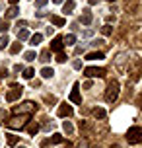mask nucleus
Returning <instances> with one entry per match:
<instances>
[{"label": "nucleus", "mask_w": 142, "mask_h": 148, "mask_svg": "<svg viewBox=\"0 0 142 148\" xmlns=\"http://www.w3.org/2000/svg\"><path fill=\"white\" fill-rule=\"evenodd\" d=\"M117 97H119V82L113 80V82H109V86L105 90V101L107 103H113Z\"/></svg>", "instance_id": "f257e3e1"}, {"label": "nucleus", "mask_w": 142, "mask_h": 148, "mask_svg": "<svg viewBox=\"0 0 142 148\" xmlns=\"http://www.w3.org/2000/svg\"><path fill=\"white\" fill-rule=\"evenodd\" d=\"M128 144H140L142 142V127H130L127 131Z\"/></svg>", "instance_id": "f03ea898"}, {"label": "nucleus", "mask_w": 142, "mask_h": 148, "mask_svg": "<svg viewBox=\"0 0 142 148\" xmlns=\"http://www.w3.org/2000/svg\"><path fill=\"white\" fill-rule=\"evenodd\" d=\"M27 121H29V115H16V117H12L10 121H6V125L10 127V129H23Z\"/></svg>", "instance_id": "7ed1b4c3"}, {"label": "nucleus", "mask_w": 142, "mask_h": 148, "mask_svg": "<svg viewBox=\"0 0 142 148\" xmlns=\"http://www.w3.org/2000/svg\"><path fill=\"white\" fill-rule=\"evenodd\" d=\"M37 109V105L33 103V101H23V103H20V105H16L14 107V115H23V113H33V111Z\"/></svg>", "instance_id": "20e7f679"}, {"label": "nucleus", "mask_w": 142, "mask_h": 148, "mask_svg": "<svg viewBox=\"0 0 142 148\" xmlns=\"http://www.w3.org/2000/svg\"><path fill=\"white\" fill-rule=\"evenodd\" d=\"M84 74L88 78H103L105 76V68H97V66H88L84 70Z\"/></svg>", "instance_id": "39448f33"}, {"label": "nucleus", "mask_w": 142, "mask_h": 148, "mask_svg": "<svg viewBox=\"0 0 142 148\" xmlns=\"http://www.w3.org/2000/svg\"><path fill=\"white\" fill-rule=\"evenodd\" d=\"M22 92H23L22 86H16V84H14L12 90L6 94V99H8V101H16V99H20V97H22Z\"/></svg>", "instance_id": "423d86ee"}, {"label": "nucleus", "mask_w": 142, "mask_h": 148, "mask_svg": "<svg viewBox=\"0 0 142 148\" xmlns=\"http://www.w3.org/2000/svg\"><path fill=\"white\" fill-rule=\"evenodd\" d=\"M78 90H80V84H78V82H74V86H72V92H70V101H72V103H82V96H80V92H78Z\"/></svg>", "instance_id": "0eeeda50"}, {"label": "nucleus", "mask_w": 142, "mask_h": 148, "mask_svg": "<svg viewBox=\"0 0 142 148\" xmlns=\"http://www.w3.org/2000/svg\"><path fill=\"white\" fill-rule=\"evenodd\" d=\"M57 113H59V117H70V115H72V105H68L66 101H64V103L59 105Z\"/></svg>", "instance_id": "6e6552de"}, {"label": "nucleus", "mask_w": 142, "mask_h": 148, "mask_svg": "<svg viewBox=\"0 0 142 148\" xmlns=\"http://www.w3.org/2000/svg\"><path fill=\"white\" fill-rule=\"evenodd\" d=\"M62 47H64L62 37H55V39L51 41V51L53 53H62Z\"/></svg>", "instance_id": "1a4fd4ad"}, {"label": "nucleus", "mask_w": 142, "mask_h": 148, "mask_svg": "<svg viewBox=\"0 0 142 148\" xmlns=\"http://www.w3.org/2000/svg\"><path fill=\"white\" fill-rule=\"evenodd\" d=\"M91 20H94V16H91V12L86 8V10H84V14H82V18H80V22H82L84 25H90Z\"/></svg>", "instance_id": "9d476101"}, {"label": "nucleus", "mask_w": 142, "mask_h": 148, "mask_svg": "<svg viewBox=\"0 0 142 148\" xmlns=\"http://www.w3.org/2000/svg\"><path fill=\"white\" fill-rule=\"evenodd\" d=\"M74 8H76V2L74 0H68V2H64V6H62V12L64 14H72Z\"/></svg>", "instance_id": "9b49d317"}, {"label": "nucleus", "mask_w": 142, "mask_h": 148, "mask_svg": "<svg viewBox=\"0 0 142 148\" xmlns=\"http://www.w3.org/2000/svg\"><path fill=\"white\" fill-rule=\"evenodd\" d=\"M51 23L57 25V27H62V25H64V18H60V16H51Z\"/></svg>", "instance_id": "f8f14e48"}, {"label": "nucleus", "mask_w": 142, "mask_h": 148, "mask_svg": "<svg viewBox=\"0 0 142 148\" xmlns=\"http://www.w3.org/2000/svg\"><path fill=\"white\" fill-rule=\"evenodd\" d=\"M29 39V31L27 29H18V41H27Z\"/></svg>", "instance_id": "ddd939ff"}, {"label": "nucleus", "mask_w": 142, "mask_h": 148, "mask_svg": "<svg viewBox=\"0 0 142 148\" xmlns=\"http://www.w3.org/2000/svg\"><path fill=\"white\" fill-rule=\"evenodd\" d=\"M6 140L10 146H16L18 142H20V136H16V134H6Z\"/></svg>", "instance_id": "4468645a"}, {"label": "nucleus", "mask_w": 142, "mask_h": 148, "mask_svg": "<svg viewBox=\"0 0 142 148\" xmlns=\"http://www.w3.org/2000/svg\"><path fill=\"white\" fill-rule=\"evenodd\" d=\"M101 59H105L103 53H90V55L86 57V60H101Z\"/></svg>", "instance_id": "2eb2a0df"}, {"label": "nucleus", "mask_w": 142, "mask_h": 148, "mask_svg": "<svg viewBox=\"0 0 142 148\" xmlns=\"http://www.w3.org/2000/svg\"><path fill=\"white\" fill-rule=\"evenodd\" d=\"M37 131H39V125L35 123V121H31L29 127H27V133H29L31 136H33V134H37Z\"/></svg>", "instance_id": "dca6fc26"}, {"label": "nucleus", "mask_w": 142, "mask_h": 148, "mask_svg": "<svg viewBox=\"0 0 142 148\" xmlns=\"http://www.w3.org/2000/svg\"><path fill=\"white\" fill-rule=\"evenodd\" d=\"M18 14H20V10H18V6H10V10L6 12V18L10 20V18H16Z\"/></svg>", "instance_id": "f3484780"}, {"label": "nucleus", "mask_w": 142, "mask_h": 148, "mask_svg": "<svg viewBox=\"0 0 142 148\" xmlns=\"http://www.w3.org/2000/svg\"><path fill=\"white\" fill-rule=\"evenodd\" d=\"M62 43H66V45H74V43H76V35H72V33L64 35V37H62Z\"/></svg>", "instance_id": "a211bd4d"}, {"label": "nucleus", "mask_w": 142, "mask_h": 148, "mask_svg": "<svg viewBox=\"0 0 142 148\" xmlns=\"http://www.w3.org/2000/svg\"><path fill=\"white\" fill-rule=\"evenodd\" d=\"M41 39H43V35H41V33H35V35H31V37H29V41H31V45H33V47L41 43Z\"/></svg>", "instance_id": "6ab92c4d"}, {"label": "nucleus", "mask_w": 142, "mask_h": 148, "mask_svg": "<svg viewBox=\"0 0 142 148\" xmlns=\"http://www.w3.org/2000/svg\"><path fill=\"white\" fill-rule=\"evenodd\" d=\"M53 74H55V70L49 68V66H45L43 70H41V76H43V78H53Z\"/></svg>", "instance_id": "aec40b11"}, {"label": "nucleus", "mask_w": 142, "mask_h": 148, "mask_svg": "<svg viewBox=\"0 0 142 148\" xmlns=\"http://www.w3.org/2000/svg\"><path fill=\"white\" fill-rule=\"evenodd\" d=\"M33 76H35V70H33V68H25V70H23V78H25V80H31Z\"/></svg>", "instance_id": "412c9836"}, {"label": "nucleus", "mask_w": 142, "mask_h": 148, "mask_svg": "<svg viewBox=\"0 0 142 148\" xmlns=\"http://www.w3.org/2000/svg\"><path fill=\"white\" fill-rule=\"evenodd\" d=\"M94 117H96V119H103V117H105V109H101V107H96V109H94Z\"/></svg>", "instance_id": "4be33fe9"}, {"label": "nucleus", "mask_w": 142, "mask_h": 148, "mask_svg": "<svg viewBox=\"0 0 142 148\" xmlns=\"http://www.w3.org/2000/svg\"><path fill=\"white\" fill-rule=\"evenodd\" d=\"M62 129H64V133H66V134H72V133H74V127L70 125L68 121H64V123H62Z\"/></svg>", "instance_id": "5701e85b"}, {"label": "nucleus", "mask_w": 142, "mask_h": 148, "mask_svg": "<svg viewBox=\"0 0 142 148\" xmlns=\"http://www.w3.org/2000/svg\"><path fill=\"white\" fill-rule=\"evenodd\" d=\"M8 43H10V39H8V35L4 33V35L0 37V49H6V47H8Z\"/></svg>", "instance_id": "b1692460"}, {"label": "nucleus", "mask_w": 142, "mask_h": 148, "mask_svg": "<svg viewBox=\"0 0 142 148\" xmlns=\"http://www.w3.org/2000/svg\"><path fill=\"white\" fill-rule=\"evenodd\" d=\"M59 142H62V134L55 133V134L51 136V144H59Z\"/></svg>", "instance_id": "393cba45"}, {"label": "nucleus", "mask_w": 142, "mask_h": 148, "mask_svg": "<svg viewBox=\"0 0 142 148\" xmlns=\"http://www.w3.org/2000/svg\"><path fill=\"white\" fill-rule=\"evenodd\" d=\"M20 51H22V43H14L10 47V53H12V55H16V53H20Z\"/></svg>", "instance_id": "a878e982"}, {"label": "nucleus", "mask_w": 142, "mask_h": 148, "mask_svg": "<svg viewBox=\"0 0 142 148\" xmlns=\"http://www.w3.org/2000/svg\"><path fill=\"white\" fill-rule=\"evenodd\" d=\"M23 59H25V60H29V62H31V60H35L37 57H35V53H33V51H29V53H25V55H23Z\"/></svg>", "instance_id": "bb28decb"}, {"label": "nucleus", "mask_w": 142, "mask_h": 148, "mask_svg": "<svg viewBox=\"0 0 142 148\" xmlns=\"http://www.w3.org/2000/svg\"><path fill=\"white\" fill-rule=\"evenodd\" d=\"M101 33H103V35H111L113 27H111V25H103V27H101Z\"/></svg>", "instance_id": "cd10ccee"}, {"label": "nucleus", "mask_w": 142, "mask_h": 148, "mask_svg": "<svg viewBox=\"0 0 142 148\" xmlns=\"http://www.w3.org/2000/svg\"><path fill=\"white\" fill-rule=\"evenodd\" d=\"M49 57H51V51H43V53H41V60H43V62H47Z\"/></svg>", "instance_id": "c85d7f7f"}, {"label": "nucleus", "mask_w": 142, "mask_h": 148, "mask_svg": "<svg viewBox=\"0 0 142 148\" xmlns=\"http://www.w3.org/2000/svg\"><path fill=\"white\" fill-rule=\"evenodd\" d=\"M57 60H59V62H64V60H66V55H64V53H57Z\"/></svg>", "instance_id": "c756f323"}, {"label": "nucleus", "mask_w": 142, "mask_h": 148, "mask_svg": "<svg viewBox=\"0 0 142 148\" xmlns=\"http://www.w3.org/2000/svg\"><path fill=\"white\" fill-rule=\"evenodd\" d=\"M47 2H49V0H35V6L43 8V6H47Z\"/></svg>", "instance_id": "7c9ffc66"}, {"label": "nucleus", "mask_w": 142, "mask_h": 148, "mask_svg": "<svg viewBox=\"0 0 142 148\" xmlns=\"http://www.w3.org/2000/svg\"><path fill=\"white\" fill-rule=\"evenodd\" d=\"M6 117H8V113L4 109H0V123H2V121H6Z\"/></svg>", "instance_id": "2f4dec72"}, {"label": "nucleus", "mask_w": 142, "mask_h": 148, "mask_svg": "<svg viewBox=\"0 0 142 148\" xmlns=\"http://www.w3.org/2000/svg\"><path fill=\"white\" fill-rule=\"evenodd\" d=\"M72 66H74L76 70H80V68H82V60H74V62H72Z\"/></svg>", "instance_id": "473e14b6"}, {"label": "nucleus", "mask_w": 142, "mask_h": 148, "mask_svg": "<svg viewBox=\"0 0 142 148\" xmlns=\"http://www.w3.org/2000/svg\"><path fill=\"white\" fill-rule=\"evenodd\" d=\"M27 25V22H23V20H18V23H16V27L20 29V27H25Z\"/></svg>", "instance_id": "72a5a7b5"}, {"label": "nucleus", "mask_w": 142, "mask_h": 148, "mask_svg": "<svg viewBox=\"0 0 142 148\" xmlns=\"http://www.w3.org/2000/svg\"><path fill=\"white\" fill-rule=\"evenodd\" d=\"M45 101H49V103H55L57 99H55V97H53V96H45Z\"/></svg>", "instance_id": "f704fd0d"}, {"label": "nucleus", "mask_w": 142, "mask_h": 148, "mask_svg": "<svg viewBox=\"0 0 142 148\" xmlns=\"http://www.w3.org/2000/svg\"><path fill=\"white\" fill-rule=\"evenodd\" d=\"M22 70H23L22 64H16V66H14V72H22Z\"/></svg>", "instance_id": "c9c22d12"}, {"label": "nucleus", "mask_w": 142, "mask_h": 148, "mask_svg": "<svg viewBox=\"0 0 142 148\" xmlns=\"http://www.w3.org/2000/svg\"><path fill=\"white\" fill-rule=\"evenodd\" d=\"M49 142H51V140H43V142H41V148H49Z\"/></svg>", "instance_id": "e433bc0d"}, {"label": "nucleus", "mask_w": 142, "mask_h": 148, "mask_svg": "<svg viewBox=\"0 0 142 148\" xmlns=\"http://www.w3.org/2000/svg\"><path fill=\"white\" fill-rule=\"evenodd\" d=\"M88 2H90V6H96V4L99 2V0H88Z\"/></svg>", "instance_id": "4c0bfd02"}, {"label": "nucleus", "mask_w": 142, "mask_h": 148, "mask_svg": "<svg viewBox=\"0 0 142 148\" xmlns=\"http://www.w3.org/2000/svg\"><path fill=\"white\" fill-rule=\"evenodd\" d=\"M18 2H20V0H10V4H12V6H16Z\"/></svg>", "instance_id": "58836bf2"}, {"label": "nucleus", "mask_w": 142, "mask_h": 148, "mask_svg": "<svg viewBox=\"0 0 142 148\" xmlns=\"http://www.w3.org/2000/svg\"><path fill=\"white\" fill-rule=\"evenodd\" d=\"M111 148H121V146H119V144H111Z\"/></svg>", "instance_id": "ea45409f"}, {"label": "nucleus", "mask_w": 142, "mask_h": 148, "mask_svg": "<svg viewBox=\"0 0 142 148\" xmlns=\"http://www.w3.org/2000/svg\"><path fill=\"white\" fill-rule=\"evenodd\" d=\"M53 2H55V4H60V2H62V0H53Z\"/></svg>", "instance_id": "a19ab883"}, {"label": "nucleus", "mask_w": 142, "mask_h": 148, "mask_svg": "<svg viewBox=\"0 0 142 148\" xmlns=\"http://www.w3.org/2000/svg\"><path fill=\"white\" fill-rule=\"evenodd\" d=\"M2 23H4V22H2V20H0V29H2Z\"/></svg>", "instance_id": "79ce46f5"}, {"label": "nucleus", "mask_w": 142, "mask_h": 148, "mask_svg": "<svg viewBox=\"0 0 142 148\" xmlns=\"http://www.w3.org/2000/svg\"><path fill=\"white\" fill-rule=\"evenodd\" d=\"M18 148H25V146H18Z\"/></svg>", "instance_id": "37998d69"}, {"label": "nucleus", "mask_w": 142, "mask_h": 148, "mask_svg": "<svg viewBox=\"0 0 142 148\" xmlns=\"http://www.w3.org/2000/svg\"><path fill=\"white\" fill-rule=\"evenodd\" d=\"M109 2H115V0H109Z\"/></svg>", "instance_id": "c03bdc74"}, {"label": "nucleus", "mask_w": 142, "mask_h": 148, "mask_svg": "<svg viewBox=\"0 0 142 148\" xmlns=\"http://www.w3.org/2000/svg\"><path fill=\"white\" fill-rule=\"evenodd\" d=\"M140 107H142V105H140Z\"/></svg>", "instance_id": "a18cd8bd"}]
</instances>
